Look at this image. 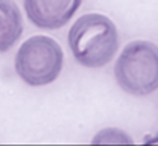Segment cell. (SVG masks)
<instances>
[{
	"instance_id": "1",
	"label": "cell",
	"mask_w": 158,
	"mask_h": 146,
	"mask_svg": "<svg viewBox=\"0 0 158 146\" xmlns=\"http://www.w3.org/2000/svg\"><path fill=\"white\" fill-rule=\"evenodd\" d=\"M69 46L81 65L88 69L103 67L114 58L118 49L116 24L106 15L85 14L70 27Z\"/></svg>"
},
{
	"instance_id": "2",
	"label": "cell",
	"mask_w": 158,
	"mask_h": 146,
	"mask_svg": "<svg viewBox=\"0 0 158 146\" xmlns=\"http://www.w3.org/2000/svg\"><path fill=\"white\" fill-rule=\"evenodd\" d=\"M118 87L132 96H148L158 90V46L137 40L129 43L114 65Z\"/></svg>"
},
{
	"instance_id": "3",
	"label": "cell",
	"mask_w": 158,
	"mask_h": 146,
	"mask_svg": "<svg viewBox=\"0 0 158 146\" xmlns=\"http://www.w3.org/2000/svg\"><path fill=\"white\" fill-rule=\"evenodd\" d=\"M64 52L58 43L46 35H35L23 43L15 53V72L31 87L52 84L59 76Z\"/></svg>"
},
{
	"instance_id": "4",
	"label": "cell",
	"mask_w": 158,
	"mask_h": 146,
	"mask_svg": "<svg viewBox=\"0 0 158 146\" xmlns=\"http://www.w3.org/2000/svg\"><path fill=\"white\" fill-rule=\"evenodd\" d=\"M24 11L32 24L41 29H59L72 20L82 0H24Z\"/></svg>"
},
{
	"instance_id": "5",
	"label": "cell",
	"mask_w": 158,
	"mask_h": 146,
	"mask_svg": "<svg viewBox=\"0 0 158 146\" xmlns=\"http://www.w3.org/2000/svg\"><path fill=\"white\" fill-rule=\"evenodd\" d=\"M23 32V19L12 0H0V53L9 50Z\"/></svg>"
},
{
	"instance_id": "6",
	"label": "cell",
	"mask_w": 158,
	"mask_h": 146,
	"mask_svg": "<svg viewBox=\"0 0 158 146\" xmlns=\"http://www.w3.org/2000/svg\"><path fill=\"white\" fill-rule=\"evenodd\" d=\"M93 143L94 145H128L132 143V139L122 129L105 128L94 136Z\"/></svg>"
},
{
	"instance_id": "7",
	"label": "cell",
	"mask_w": 158,
	"mask_h": 146,
	"mask_svg": "<svg viewBox=\"0 0 158 146\" xmlns=\"http://www.w3.org/2000/svg\"><path fill=\"white\" fill-rule=\"evenodd\" d=\"M146 143H158V132L154 136V137H151V139H146Z\"/></svg>"
}]
</instances>
